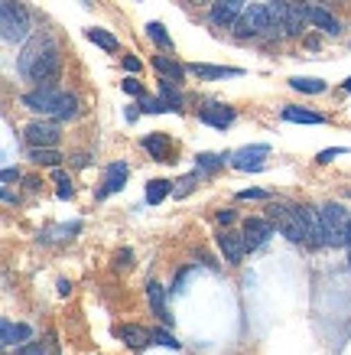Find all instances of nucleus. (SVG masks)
<instances>
[{
    "instance_id": "obj_43",
    "label": "nucleus",
    "mask_w": 351,
    "mask_h": 355,
    "mask_svg": "<svg viewBox=\"0 0 351 355\" xmlns=\"http://www.w3.org/2000/svg\"><path fill=\"white\" fill-rule=\"evenodd\" d=\"M218 222H222V225H228V222H234V209H222V212H218Z\"/></svg>"
},
{
    "instance_id": "obj_24",
    "label": "nucleus",
    "mask_w": 351,
    "mask_h": 355,
    "mask_svg": "<svg viewBox=\"0 0 351 355\" xmlns=\"http://www.w3.org/2000/svg\"><path fill=\"white\" fill-rule=\"evenodd\" d=\"M153 69H156L160 76H166L170 82H179L182 78V65L176 62V59H170V55H153Z\"/></svg>"
},
{
    "instance_id": "obj_26",
    "label": "nucleus",
    "mask_w": 351,
    "mask_h": 355,
    "mask_svg": "<svg viewBox=\"0 0 351 355\" xmlns=\"http://www.w3.org/2000/svg\"><path fill=\"white\" fill-rule=\"evenodd\" d=\"M224 160H231V157H222V153H199L195 157V170L199 173H215V170H222Z\"/></svg>"
},
{
    "instance_id": "obj_13",
    "label": "nucleus",
    "mask_w": 351,
    "mask_h": 355,
    "mask_svg": "<svg viewBox=\"0 0 351 355\" xmlns=\"http://www.w3.org/2000/svg\"><path fill=\"white\" fill-rule=\"evenodd\" d=\"M299 216H303V225H306V241H309V245H312V248L325 245V232H322L319 209H312V205H299Z\"/></svg>"
},
{
    "instance_id": "obj_38",
    "label": "nucleus",
    "mask_w": 351,
    "mask_h": 355,
    "mask_svg": "<svg viewBox=\"0 0 351 355\" xmlns=\"http://www.w3.org/2000/svg\"><path fill=\"white\" fill-rule=\"evenodd\" d=\"M17 355H43V343H23L20 349H17Z\"/></svg>"
},
{
    "instance_id": "obj_27",
    "label": "nucleus",
    "mask_w": 351,
    "mask_h": 355,
    "mask_svg": "<svg viewBox=\"0 0 351 355\" xmlns=\"http://www.w3.org/2000/svg\"><path fill=\"white\" fill-rule=\"evenodd\" d=\"M170 193H172V183H166V180H150L147 183V202L150 205H160Z\"/></svg>"
},
{
    "instance_id": "obj_21",
    "label": "nucleus",
    "mask_w": 351,
    "mask_h": 355,
    "mask_svg": "<svg viewBox=\"0 0 351 355\" xmlns=\"http://www.w3.org/2000/svg\"><path fill=\"white\" fill-rule=\"evenodd\" d=\"M192 76L205 78V82H212V78H228V76H241V69H224V65H205V62H195L189 65Z\"/></svg>"
},
{
    "instance_id": "obj_28",
    "label": "nucleus",
    "mask_w": 351,
    "mask_h": 355,
    "mask_svg": "<svg viewBox=\"0 0 351 355\" xmlns=\"http://www.w3.org/2000/svg\"><path fill=\"white\" fill-rule=\"evenodd\" d=\"M289 85L296 88V92H303V95H322L325 92V82L322 78H289Z\"/></svg>"
},
{
    "instance_id": "obj_46",
    "label": "nucleus",
    "mask_w": 351,
    "mask_h": 355,
    "mask_svg": "<svg viewBox=\"0 0 351 355\" xmlns=\"http://www.w3.org/2000/svg\"><path fill=\"white\" fill-rule=\"evenodd\" d=\"M345 92H351V78H348V82H345Z\"/></svg>"
},
{
    "instance_id": "obj_41",
    "label": "nucleus",
    "mask_w": 351,
    "mask_h": 355,
    "mask_svg": "<svg viewBox=\"0 0 351 355\" xmlns=\"http://www.w3.org/2000/svg\"><path fill=\"white\" fill-rule=\"evenodd\" d=\"M237 199H267L264 189H244V193H237Z\"/></svg>"
},
{
    "instance_id": "obj_37",
    "label": "nucleus",
    "mask_w": 351,
    "mask_h": 355,
    "mask_svg": "<svg viewBox=\"0 0 351 355\" xmlns=\"http://www.w3.org/2000/svg\"><path fill=\"white\" fill-rule=\"evenodd\" d=\"M120 88H124L127 95H137V98H143V95H147V88L140 85L137 78H124V82H120Z\"/></svg>"
},
{
    "instance_id": "obj_6",
    "label": "nucleus",
    "mask_w": 351,
    "mask_h": 355,
    "mask_svg": "<svg viewBox=\"0 0 351 355\" xmlns=\"http://www.w3.org/2000/svg\"><path fill=\"white\" fill-rule=\"evenodd\" d=\"M264 26H267V3H247V10L234 23V36L237 40L264 36Z\"/></svg>"
},
{
    "instance_id": "obj_20",
    "label": "nucleus",
    "mask_w": 351,
    "mask_h": 355,
    "mask_svg": "<svg viewBox=\"0 0 351 355\" xmlns=\"http://www.w3.org/2000/svg\"><path fill=\"white\" fill-rule=\"evenodd\" d=\"M143 147H147V153L153 160L170 163L166 160V157H170V137H166V134H147V137H143Z\"/></svg>"
},
{
    "instance_id": "obj_3",
    "label": "nucleus",
    "mask_w": 351,
    "mask_h": 355,
    "mask_svg": "<svg viewBox=\"0 0 351 355\" xmlns=\"http://www.w3.org/2000/svg\"><path fill=\"white\" fill-rule=\"evenodd\" d=\"M0 30L7 43H23L30 36V13L20 0H0Z\"/></svg>"
},
{
    "instance_id": "obj_33",
    "label": "nucleus",
    "mask_w": 351,
    "mask_h": 355,
    "mask_svg": "<svg viewBox=\"0 0 351 355\" xmlns=\"http://www.w3.org/2000/svg\"><path fill=\"white\" fill-rule=\"evenodd\" d=\"M75 114H78V101H75V95H69V92H65V95H62V105H59V111H55V118L72 121Z\"/></svg>"
},
{
    "instance_id": "obj_11",
    "label": "nucleus",
    "mask_w": 351,
    "mask_h": 355,
    "mask_svg": "<svg viewBox=\"0 0 351 355\" xmlns=\"http://www.w3.org/2000/svg\"><path fill=\"white\" fill-rule=\"evenodd\" d=\"M244 10L247 0H212V23L215 26H234Z\"/></svg>"
},
{
    "instance_id": "obj_14",
    "label": "nucleus",
    "mask_w": 351,
    "mask_h": 355,
    "mask_svg": "<svg viewBox=\"0 0 351 355\" xmlns=\"http://www.w3.org/2000/svg\"><path fill=\"white\" fill-rule=\"evenodd\" d=\"M218 248H222V254L228 264H241V258H244V235H237V232H222L218 235Z\"/></svg>"
},
{
    "instance_id": "obj_8",
    "label": "nucleus",
    "mask_w": 351,
    "mask_h": 355,
    "mask_svg": "<svg viewBox=\"0 0 351 355\" xmlns=\"http://www.w3.org/2000/svg\"><path fill=\"white\" fill-rule=\"evenodd\" d=\"M270 157V147L267 144H257V147H241V150L231 153V166L241 173H251V170H260L264 160Z\"/></svg>"
},
{
    "instance_id": "obj_35",
    "label": "nucleus",
    "mask_w": 351,
    "mask_h": 355,
    "mask_svg": "<svg viewBox=\"0 0 351 355\" xmlns=\"http://www.w3.org/2000/svg\"><path fill=\"white\" fill-rule=\"evenodd\" d=\"M153 339H156V345H163V349H179L176 336L166 333V329H153Z\"/></svg>"
},
{
    "instance_id": "obj_18",
    "label": "nucleus",
    "mask_w": 351,
    "mask_h": 355,
    "mask_svg": "<svg viewBox=\"0 0 351 355\" xmlns=\"http://www.w3.org/2000/svg\"><path fill=\"white\" fill-rule=\"evenodd\" d=\"M309 23H316V26H319L322 33H329V36H339L341 33V23L335 20L325 7H319V3H312V7H309Z\"/></svg>"
},
{
    "instance_id": "obj_30",
    "label": "nucleus",
    "mask_w": 351,
    "mask_h": 355,
    "mask_svg": "<svg viewBox=\"0 0 351 355\" xmlns=\"http://www.w3.org/2000/svg\"><path fill=\"white\" fill-rule=\"evenodd\" d=\"M199 176H202L199 170L189 173V176H179V180L172 183V196H176V199H186V196H189L192 189H195V183H199Z\"/></svg>"
},
{
    "instance_id": "obj_48",
    "label": "nucleus",
    "mask_w": 351,
    "mask_h": 355,
    "mask_svg": "<svg viewBox=\"0 0 351 355\" xmlns=\"http://www.w3.org/2000/svg\"><path fill=\"white\" fill-rule=\"evenodd\" d=\"M319 3H329V0H319Z\"/></svg>"
},
{
    "instance_id": "obj_44",
    "label": "nucleus",
    "mask_w": 351,
    "mask_h": 355,
    "mask_svg": "<svg viewBox=\"0 0 351 355\" xmlns=\"http://www.w3.org/2000/svg\"><path fill=\"white\" fill-rule=\"evenodd\" d=\"M351 245V218H348V228H345V248Z\"/></svg>"
},
{
    "instance_id": "obj_10",
    "label": "nucleus",
    "mask_w": 351,
    "mask_h": 355,
    "mask_svg": "<svg viewBox=\"0 0 351 355\" xmlns=\"http://www.w3.org/2000/svg\"><path fill=\"white\" fill-rule=\"evenodd\" d=\"M270 238H273V222H270V218H247L244 222V245H247V251L264 248Z\"/></svg>"
},
{
    "instance_id": "obj_2",
    "label": "nucleus",
    "mask_w": 351,
    "mask_h": 355,
    "mask_svg": "<svg viewBox=\"0 0 351 355\" xmlns=\"http://www.w3.org/2000/svg\"><path fill=\"white\" fill-rule=\"evenodd\" d=\"M267 218L277 225V232L293 245H303L306 241V225H303V216H299V205H289L283 199H273L267 202Z\"/></svg>"
},
{
    "instance_id": "obj_17",
    "label": "nucleus",
    "mask_w": 351,
    "mask_h": 355,
    "mask_svg": "<svg viewBox=\"0 0 351 355\" xmlns=\"http://www.w3.org/2000/svg\"><path fill=\"white\" fill-rule=\"evenodd\" d=\"M287 13H289V36H303L309 23V7L303 0H287Z\"/></svg>"
},
{
    "instance_id": "obj_23",
    "label": "nucleus",
    "mask_w": 351,
    "mask_h": 355,
    "mask_svg": "<svg viewBox=\"0 0 351 355\" xmlns=\"http://www.w3.org/2000/svg\"><path fill=\"white\" fill-rule=\"evenodd\" d=\"M283 121H289V124H322V114H316V111H306V108H296V105H287L283 108Z\"/></svg>"
},
{
    "instance_id": "obj_36",
    "label": "nucleus",
    "mask_w": 351,
    "mask_h": 355,
    "mask_svg": "<svg viewBox=\"0 0 351 355\" xmlns=\"http://www.w3.org/2000/svg\"><path fill=\"white\" fill-rule=\"evenodd\" d=\"M55 183H59V199H72V183H69V176L62 170H55Z\"/></svg>"
},
{
    "instance_id": "obj_4",
    "label": "nucleus",
    "mask_w": 351,
    "mask_h": 355,
    "mask_svg": "<svg viewBox=\"0 0 351 355\" xmlns=\"http://www.w3.org/2000/svg\"><path fill=\"white\" fill-rule=\"evenodd\" d=\"M322 216V232H325V245L332 248H345V228H348V212L339 202H325L319 209Z\"/></svg>"
},
{
    "instance_id": "obj_1",
    "label": "nucleus",
    "mask_w": 351,
    "mask_h": 355,
    "mask_svg": "<svg viewBox=\"0 0 351 355\" xmlns=\"http://www.w3.org/2000/svg\"><path fill=\"white\" fill-rule=\"evenodd\" d=\"M17 65H20L23 76L33 78V82H39V85H55V82H59V65H62V59H59V49H55L53 36H46V33L33 36Z\"/></svg>"
},
{
    "instance_id": "obj_42",
    "label": "nucleus",
    "mask_w": 351,
    "mask_h": 355,
    "mask_svg": "<svg viewBox=\"0 0 351 355\" xmlns=\"http://www.w3.org/2000/svg\"><path fill=\"white\" fill-rule=\"evenodd\" d=\"M124 69H127V72H137L140 59H137V55H124Z\"/></svg>"
},
{
    "instance_id": "obj_22",
    "label": "nucleus",
    "mask_w": 351,
    "mask_h": 355,
    "mask_svg": "<svg viewBox=\"0 0 351 355\" xmlns=\"http://www.w3.org/2000/svg\"><path fill=\"white\" fill-rule=\"evenodd\" d=\"M147 293H150V306H153V313H156V316H160L163 323H172L170 310H166V291H163L160 284H156V280H153V284H150V287H147Z\"/></svg>"
},
{
    "instance_id": "obj_31",
    "label": "nucleus",
    "mask_w": 351,
    "mask_h": 355,
    "mask_svg": "<svg viewBox=\"0 0 351 355\" xmlns=\"http://www.w3.org/2000/svg\"><path fill=\"white\" fill-rule=\"evenodd\" d=\"M147 36L160 46V49H172V40H170V33H166V26H163V23H156V20L147 23Z\"/></svg>"
},
{
    "instance_id": "obj_5",
    "label": "nucleus",
    "mask_w": 351,
    "mask_h": 355,
    "mask_svg": "<svg viewBox=\"0 0 351 355\" xmlns=\"http://www.w3.org/2000/svg\"><path fill=\"white\" fill-rule=\"evenodd\" d=\"M62 95L65 92H59L55 85H39L36 92H26L20 101H23V108L26 111H36V114H55L59 105H62Z\"/></svg>"
},
{
    "instance_id": "obj_19",
    "label": "nucleus",
    "mask_w": 351,
    "mask_h": 355,
    "mask_svg": "<svg viewBox=\"0 0 351 355\" xmlns=\"http://www.w3.org/2000/svg\"><path fill=\"white\" fill-rule=\"evenodd\" d=\"M117 336H120L130 349H143V345H150V339H153V333H150V329H143V326H130V323L117 326Z\"/></svg>"
},
{
    "instance_id": "obj_15",
    "label": "nucleus",
    "mask_w": 351,
    "mask_h": 355,
    "mask_svg": "<svg viewBox=\"0 0 351 355\" xmlns=\"http://www.w3.org/2000/svg\"><path fill=\"white\" fill-rule=\"evenodd\" d=\"M30 339H33V329L26 323H10V320H3V323H0V343L7 345V349L30 343Z\"/></svg>"
},
{
    "instance_id": "obj_34",
    "label": "nucleus",
    "mask_w": 351,
    "mask_h": 355,
    "mask_svg": "<svg viewBox=\"0 0 351 355\" xmlns=\"http://www.w3.org/2000/svg\"><path fill=\"white\" fill-rule=\"evenodd\" d=\"M140 111L143 114H163V111H172L163 98H150V95H143V101H140Z\"/></svg>"
},
{
    "instance_id": "obj_12",
    "label": "nucleus",
    "mask_w": 351,
    "mask_h": 355,
    "mask_svg": "<svg viewBox=\"0 0 351 355\" xmlns=\"http://www.w3.org/2000/svg\"><path fill=\"white\" fill-rule=\"evenodd\" d=\"M124 183H127V163L124 160H117V163H111L105 170V180H101V186H98V199H107V196H114V193H120L124 189Z\"/></svg>"
},
{
    "instance_id": "obj_47",
    "label": "nucleus",
    "mask_w": 351,
    "mask_h": 355,
    "mask_svg": "<svg viewBox=\"0 0 351 355\" xmlns=\"http://www.w3.org/2000/svg\"><path fill=\"white\" fill-rule=\"evenodd\" d=\"M348 264H351V245H348Z\"/></svg>"
},
{
    "instance_id": "obj_45",
    "label": "nucleus",
    "mask_w": 351,
    "mask_h": 355,
    "mask_svg": "<svg viewBox=\"0 0 351 355\" xmlns=\"http://www.w3.org/2000/svg\"><path fill=\"white\" fill-rule=\"evenodd\" d=\"M189 3H195V7H199V3H208V0H189Z\"/></svg>"
},
{
    "instance_id": "obj_9",
    "label": "nucleus",
    "mask_w": 351,
    "mask_h": 355,
    "mask_svg": "<svg viewBox=\"0 0 351 355\" xmlns=\"http://www.w3.org/2000/svg\"><path fill=\"white\" fill-rule=\"evenodd\" d=\"M23 137L30 147H55L59 144V124L55 121H33L30 128L23 130Z\"/></svg>"
},
{
    "instance_id": "obj_25",
    "label": "nucleus",
    "mask_w": 351,
    "mask_h": 355,
    "mask_svg": "<svg viewBox=\"0 0 351 355\" xmlns=\"http://www.w3.org/2000/svg\"><path fill=\"white\" fill-rule=\"evenodd\" d=\"M30 160L33 163H39V166H59V163H62V153L55 150V147H33L30 150Z\"/></svg>"
},
{
    "instance_id": "obj_39",
    "label": "nucleus",
    "mask_w": 351,
    "mask_h": 355,
    "mask_svg": "<svg viewBox=\"0 0 351 355\" xmlns=\"http://www.w3.org/2000/svg\"><path fill=\"white\" fill-rule=\"evenodd\" d=\"M341 153H348L345 147H332V150H322L319 153V163H329V160H335V157H341Z\"/></svg>"
},
{
    "instance_id": "obj_32",
    "label": "nucleus",
    "mask_w": 351,
    "mask_h": 355,
    "mask_svg": "<svg viewBox=\"0 0 351 355\" xmlns=\"http://www.w3.org/2000/svg\"><path fill=\"white\" fill-rule=\"evenodd\" d=\"M85 36H88V40H91V43H95V46H101V49H107V53H114V49H117V40H114V36H111V33H107V30H98V26H91V30H88Z\"/></svg>"
},
{
    "instance_id": "obj_7",
    "label": "nucleus",
    "mask_w": 351,
    "mask_h": 355,
    "mask_svg": "<svg viewBox=\"0 0 351 355\" xmlns=\"http://www.w3.org/2000/svg\"><path fill=\"white\" fill-rule=\"evenodd\" d=\"M267 40H283L289 36V13H287V0H270L267 3V26H264Z\"/></svg>"
},
{
    "instance_id": "obj_29",
    "label": "nucleus",
    "mask_w": 351,
    "mask_h": 355,
    "mask_svg": "<svg viewBox=\"0 0 351 355\" xmlns=\"http://www.w3.org/2000/svg\"><path fill=\"white\" fill-rule=\"evenodd\" d=\"M160 98L166 101V105H170L172 111H179V108H182V95H179V88L172 85L170 78H163V82H160Z\"/></svg>"
},
{
    "instance_id": "obj_16",
    "label": "nucleus",
    "mask_w": 351,
    "mask_h": 355,
    "mask_svg": "<svg viewBox=\"0 0 351 355\" xmlns=\"http://www.w3.org/2000/svg\"><path fill=\"white\" fill-rule=\"evenodd\" d=\"M199 118L205 121V124H212V128L224 130L228 124L234 121V108H228V105H218V101H212V105H205L202 111H199Z\"/></svg>"
},
{
    "instance_id": "obj_40",
    "label": "nucleus",
    "mask_w": 351,
    "mask_h": 355,
    "mask_svg": "<svg viewBox=\"0 0 351 355\" xmlns=\"http://www.w3.org/2000/svg\"><path fill=\"white\" fill-rule=\"evenodd\" d=\"M13 183H20V170L7 166V170H3V186H13Z\"/></svg>"
}]
</instances>
